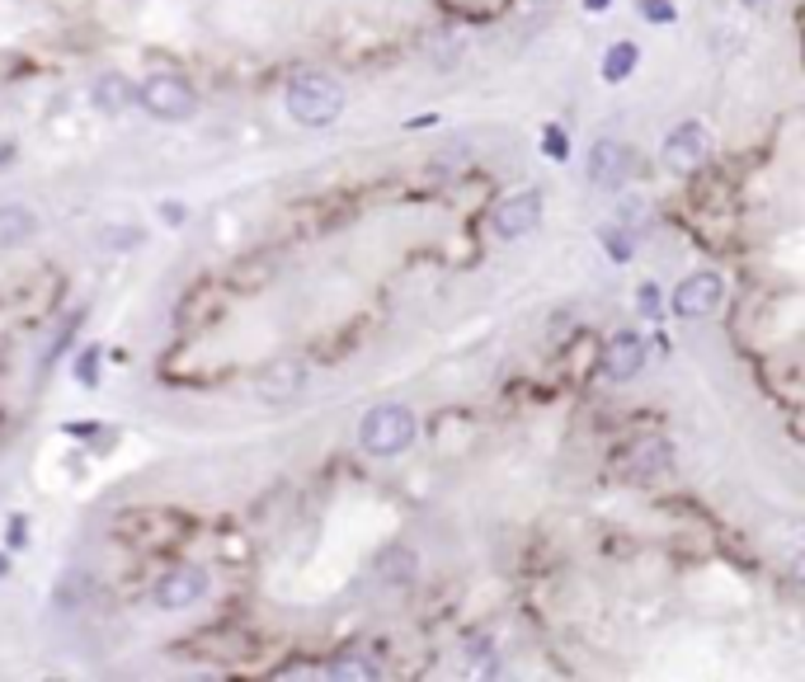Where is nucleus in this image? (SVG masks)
Masks as SVG:
<instances>
[{
  "label": "nucleus",
  "mask_w": 805,
  "mask_h": 682,
  "mask_svg": "<svg viewBox=\"0 0 805 682\" xmlns=\"http://www.w3.org/2000/svg\"><path fill=\"white\" fill-rule=\"evenodd\" d=\"M161 217H165L169 226H179V222H184V207H179V203H169V207L161 203Z\"/></svg>",
  "instance_id": "obj_21"
},
{
  "label": "nucleus",
  "mask_w": 805,
  "mask_h": 682,
  "mask_svg": "<svg viewBox=\"0 0 805 682\" xmlns=\"http://www.w3.org/2000/svg\"><path fill=\"white\" fill-rule=\"evenodd\" d=\"M90 99H95V109H104V113H123L127 104H137V90H133V80L127 76H99L90 85Z\"/></svg>",
  "instance_id": "obj_13"
},
{
  "label": "nucleus",
  "mask_w": 805,
  "mask_h": 682,
  "mask_svg": "<svg viewBox=\"0 0 805 682\" xmlns=\"http://www.w3.org/2000/svg\"><path fill=\"white\" fill-rule=\"evenodd\" d=\"M546 155H551V161H565V155H570V147H565V132H561V127H546Z\"/></svg>",
  "instance_id": "obj_19"
},
{
  "label": "nucleus",
  "mask_w": 805,
  "mask_h": 682,
  "mask_svg": "<svg viewBox=\"0 0 805 682\" xmlns=\"http://www.w3.org/2000/svg\"><path fill=\"white\" fill-rule=\"evenodd\" d=\"M589 179L599 184V189H621V184L631 179V151L621 147V141H593L589 147Z\"/></svg>",
  "instance_id": "obj_8"
},
{
  "label": "nucleus",
  "mask_w": 805,
  "mask_h": 682,
  "mask_svg": "<svg viewBox=\"0 0 805 682\" xmlns=\"http://www.w3.org/2000/svg\"><path fill=\"white\" fill-rule=\"evenodd\" d=\"M720 302H726V282H720V274H688L674 292V311L683 320L712 316V311H720Z\"/></svg>",
  "instance_id": "obj_4"
},
{
  "label": "nucleus",
  "mask_w": 805,
  "mask_h": 682,
  "mask_svg": "<svg viewBox=\"0 0 805 682\" xmlns=\"http://www.w3.org/2000/svg\"><path fill=\"white\" fill-rule=\"evenodd\" d=\"M359 443H363V452H373V457H395V452H405L415 443V415H410L405 405H377L373 415L363 419Z\"/></svg>",
  "instance_id": "obj_2"
},
{
  "label": "nucleus",
  "mask_w": 805,
  "mask_h": 682,
  "mask_svg": "<svg viewBox=\"0 0 805 682\" xmlns=\"http://www.w3.org/2000/svg\"><path fill=\"white\" fill-rule=\"evenodd\" d=\"M203 593H207V574L184 565V570L161 574V584H155V607H161V612H184V607H193Z\"/></svg>",
  "instance_id": "obj_7"
},
{
  "label": "nucleus",
  "mask_w": 805,
  "mask_h": 682,
  "mask_svg": "<svg viewBox=\"0 0 805 682\" xmlns=\"http://www.w3.org/2000/svg\"><path fill=\"white\" fill-rule=\"evenodd\" d=\"M302 391H306V367L302 363H274V367L260 372V381H254V395H260L264 405H292Z\"/></svg>",
  "instance_id": "obj_9"
},
{
  "label": "nucleus",
  "mask_w": 805,
  "mask_h": 682,
  "mask_svg": "<svg viewBox=\"0 0 805 682\" xmlns=\"http://www.w3.org/2000/svg\"><path fill=\"white\" fill-rule=\"evenodd\" d=\"M706 151H712V141H706L702 123H678L674 132L664 137V165H669L674 175H692V169H702Z\"/></svg>",
  "instance_id": "obj_5"
},
{
  "label": "nucleus",
  "mask_w": 805,
  "mask_h": 682,
  "mask_svg": "<svg viewBox=\"0 0 805 682\" xmlns=\"http://www.w3.org/2000/svg\"><path fill=\"white\" fill-rule=\"evenodd\" d=\"M137 104L147 109L151 118L184 123V118H193L198 99H193V90H189V85H184L179 76H151V80L137 90Z\"/></svg>",
  "instance_id": "obj_3"
},
{
  "label": "nucleus",
  "mask_w": 805,
  "mask_h": 682,
  "mask_svg": "<svg viewBox=\"0 0 805 682\" xmlns=\"http://www.w3.org/2000/svg\"><path fill=\"white\" fill-rule=\"evenodd\" d=\"M584 5H589V10H607V5H613V0H584Z\"/></svg>",
  "instance_id": "obj_23"
},
{
  "label": "nucleus",
  "mask_w": 805,
  "mask_h": 682,
  "mask_svg": "<svg viewBox=\"0 0 805 682\" xmlns=\"http://www.w3.org/2000/svg\"><path fill=\"white\" fill-rule=\"evenodd\" d=\"M95 363H99V353L90 349V353H80V367H76V377H80V381H90V387L99 381V367H95Z\"/></svg>",
  "instance_id": "obj_20"
},
{
  "label": "nucleus",
  "mask_w": 805,
  "mask_h": 682,
  "mask_svg": "<svg viewBox=\"0 0 805 682\" xmlns=\"http://www.w3.org/2000/svg\"><path fill=\"white\" fill-rule=\"evenodd\" d=\"M5 536H10V546H20L24 542V518H14L10 528H5Z\"/></svg>",
  "instance_id": "obj_22"
},
{
  "label": "nucleus",
  "mask_w": 805,
  "mask_h": 682,
  "mask_svg": "<svg viewBox=\"0 0 805 682\" xmlns=\"http://www.w3.org/2000/svg\"><path fill=\"white\" fill-rule=\"evenodd\" d=\"M288 113L302 127H325L344 113V90L325 71H306V76H297L288 85Z\"/></svg>",
  "instance_id": "obj_1"
},
{
  "label": "nucleus",
  "mask_w": 805,
  "mask_h": 682,
  "mask_svg": "<svg viewBox=\"0 0 805 682\" xmlns=\"http://www.w3.org/2000/svg\"><path fill=\"white\" fill-rule=\"evenodd\" d=\"M34 236H38L34 207H24V203H0V250L28 245Z\"/></svg>",
  "instance_id": "obj_12"
},
{
  "label": "nucleus",
  "mask_w": 805,
  "mask_h": 682,
  "mask_svg": "<svg viewBox=\"0 0 805 682\" xmlns=\"http://www.w3.org/2000/svg\"><path fill=\"white\" fill-rule=\"evenodd\" d=\"M542 226V193H514L494 207V236L500 240H523Z\"/></svg>",
  "instance_id": "obj_6"
},
{
  "label": "nucleus",
  "mask_w": 805,
  "mask_h": 682,
  "mask_svg": "<svg viewBox=\"0 0 805 682\" xmlns=\"http://www.w3.org/2000/svg\"><path fill=\"white\" fill-rule=\"evenodd\" d=\"M603 245H607V260H613V264L631 260V236L617 231V226H603Z\"/></svg>",
  "instance_id": "obj_16"
},
{
  "label": "nucleus",
  "mask_w": 805,
  "mask_h": 682,
  "mask_svg": "<svg viewBox=\"0 0 805 682\" xmlns=\"http://www.w3.org/2000/svg\"><path fill=\"white\" fill-rule=\"evenodd\" d=\"M636 62H641V52H636V42H613V48L603 52V80H627Z\"/></svg>",
  "instance_id": "obj_14"
},
{
  "label": "nucleus",
  "mask_w": 805,
  "mask_h": 682,
  "mask_svg": "<svg viewBox=\"0 0 805 682\" xmlns=\"http://www.w3.org/2000/svg\"><path fill=\"white\" fill-rule=\"evenodd\" d=\"M669 466H674V447L664 443V438H641V443L631 447V457H627V466H621V471H627L636 485H650V480L664 476Z\"/></svg>",
  "instance_id": "obj_10"
},
{
  "label": "nucleus",
  "mask_w": 805,
  "mask_h": 682,
  "mask_svg": "<svg viewBox=\"0 0 805 682\" xmlns=\"http://www.w3.org/2000/svg\"><path fill=\"white\" fill-rule=\"evenodd\" d=\"M636 311H641V316H659V288L655 282H641V288H636Z\"/></svg>",
  "instance_id": "obj_17"
},
{
  "label": "nucleus",
  "mask_w": 805,
  "mask_h": 682,
  "mask_svg": "<svg viewBox=\"0 0 805 682\" xmlns=\"http://www.w3.org/2000/svg\"><path fill=\"white\" fill-rule=\"evenodd\" d=\"M641 14H645V20H655V24H674L678 20L669 0H641Z\"/></svg>",
  "instance_id": "obj_18"
},
{
  "label": "nucleus",
  "mask_w": 805,
  "mask_h": 682,
  "mask_svg": "<svg viewBox=\"0 0 805 682\" xmlns=\"http://www.w3.org/2000/svg\"><path fill=\"white\" fill-rule=\"evenodd\" d=\"M645 367V344L636 334H617L613 344H607L603 353V372L613 377V381H631L636 372Z\"/></svg>",
  "instance_id": "obj_11"
},
{
  "label": "nucleus",
  "mask_w": 805,
  "mask_h": 682,
  "mask_svg": "<svg viewBox=\"0 0 805 682\" xmlns=\"http://www.w3.org/2000/svg\"><path fill=\"white\" fill-rule=\"evenodd\" d=\"M10 570V556H0V574H5Z\"/></svg>",
  "instance_id": "obj_24"
},
{
  "label": "nucleus",
  "mask_w": 805,
  "mask_h": 682,
  "mask_svg": "<svg viewBox=\"0 0 805 682\" xmlns=\"http://www.w3.org/2000/svg\"><path fill=\"white\" fill-rule=\"evenodd\" d=\"M325 678H330V682H349V678L373 682L377 678V664H367V659H335L330 669H325Z\"/></svg>",
  "instance_id": "obj_15"
}]
</instances>
